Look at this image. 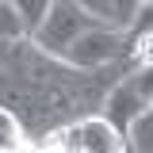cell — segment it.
<instances>
[{
  "label": "cell",
  "instance_id": "1",
  "mask_svg": "<svg viewBox=\"0 0 153 153\" xmlns=\"http://www.w3.org/2000/svg\"><path fill=\"white\" fill-rule=\"evenodd\" d=\"M92 27H100V19L88 16L80 4H73V0H54L50 16L42 19V27L31 35V42L38 46V54H46V57H65V50L84 31H92Z\"/></svg>",
  "mask_w": 153,
  "mask_h": 153
},
{
  "label": "cell",
  "instance_id": "2",
  "mask_svg": "<svg viewBox=\"0 0 153 153\" xmlns=\"http://www.w3.org/2000/svg\"><path fill=\"white\" fill-rule=\"evenodd\" d=\"M130 50V38L123 35V27H111V23H100L92 31H84V35L76 38L73 46L65 50V65H73V69H103V65H111L119 54H126Z\"/></svg>",
  "mask_w": 153,
  "mask_h": 153
},
{
  "label": "cell",
  "instance_id": "3",
  "mask_svg": "<svg viewBox=\"0 0 153 153\" xmlns=\"http://www.w3.org/2000/svg\"><path fill=\"white\" fill-rule=\"evenodd\" d=\"M61 142H65L69 153H126V138L103 115H88V119L73 123L61 134Z\"/></svg>",
  "mask_w": 153,
  "mask_h": 153
},
{
  "label": "cell",
  "instance_id": "4",
  "mask_svg": "<svg viewBox=\"0 0 153 153\" xmlns=\"http://www.w3.org/2000/svg\"><path fill=\"white\" fill-rule=\"evenodd\" d=\"M146 107H149V96L142 92V84L134 76H126V80H119L111 92H107V100H103V119L126 138L134 130V123L146 115Z\"/></svg>",
  "mask_w": 153,
  "mask_h": 153
},
{
  "label": "cell",
  "instance_id": "5",
  "mask_svg": "<svg viewBox=\"0 0 153 153\" xmlns=\"http://www.w3.org/2000/svg\"><path fill=\"white\" fill-rule=\"evenodd\" d=\"M8 4L19 12L23 27H27V38H31L38 27H42V19L50 16V8H54V0H8Z\"/></svg>",
  "mask_w": 153,
  "mask_h": 153
},
{
  "label": "cell",
  "instance_id": "6",
  "mask_svg": "<svg viewBox=\"0 0 153 153\" xmlns=\"http://www.w3.org/2000/svg\"><path fill=\"white\" fill-rule=\"evenodd\" d=\"M23 149V126L12 107H0V153H16Z\"/></svg>",
  "mask_w": 153,
  "mask_h": 153
},
{
  "label": "cell",
  "instance_id": "7",
  "mask_svg": "<svg viewBox=\"0 0 153 153\" xmlns=\"http://www.w3.org/2000/svg\"><path fill=\"white\" fill-rule=\"evenodd\" d=\"M0 38H4V42H19V38H27V27H23L19 12L8 4V0H0Z\"/></svg>",
  "mask_w": 153,
  "mask_h": 153
},
{
  "label": "cell",
  "instance_id": "8",
  "mask_svg": "<svg viewBox=\"0 0 153 153\" xmlns=\"http://www.w3.org/2000/svg\"><path fill=\"white\" fill-rule=\"evenodd\" d=\"M73 4H80V8H84L88 16H96L100 23H111V27H119V23H115V16H111V4H107V0H73Z\"/></svg>",
  "mask_w": 153,
  "mask_h": 153
},
{
  "label": "cell",
  "instance_id": "9",
  "mask_svg": "<svg viewBox=\"0 0 153 153\" xmlns=\"http://www.w3.org/2000/svg\"><path fill=\"white\" fill-rule=\"evenodd\" d=\"M107 4H111V16L119 27H126L134 19V12H138V0H107Z\"/></svg>",
  "mask_w": 153,
  "mask_h": 153
},
{
  "label": "cell",
  "instance_id": "10",
  "mask_svg": "<svg viewBox=\"0 0 153 153\" xmlns=\"http://www.w3.org/2000/svg\"><path fill=\"white\" fill-rule=\"evenodd\" d=\"M35 153H69V149H65V142H61V138H50V142H46V146H38Z\"/></svg>",
  "mask_w": 153,
  "mask_h": 153
},
{
  "label": "cell",
  "instance_id": "11",
  "mask_svg": "<svg viewBox=\"0 0 153 153\" xmlns=\"http://www.w3.org/2000/svg\"><path fill=\"white\" fill-rule=\"evenodd\" d=\"M138 4H146V8H153V0H138Z\"/></svg>",
  "mask_w": 153,
  "mask_h": 153
},
{
  "label": "cell",
  "instance_id": "12",
  "mask_svg": "<svg viewBox=\"0 0 153 153\" xmlns=\"http://www.w3.org/2000/svg\"><path fill=\"white\" fill-rule=\"evenodd\" d=\"M16 153H23V149H16Z\"/></svg>",
  "mask_w": 153,
  "mask_h": 153
}]
</instances>
